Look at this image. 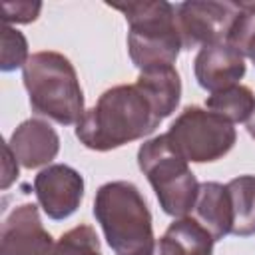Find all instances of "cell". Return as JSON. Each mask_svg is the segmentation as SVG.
I'll return each instance as SVG.
<instances>
[{
	"label": "cell",
	"instance_id": "obj_7",
	"mask_svg": "<svg viewBox=\"0 0 255 255\" xmlns=\"http://www.w3.org/2000/svg\"><path fill=\"white\" fill-rule=\"evenodd\" d=\"M239 14V2L189 0L175 6V24L181 48H203L215 42H227L229 30Z\"/></svg>",
	"mask_w": 255,
	"mask_h": 255
},
{
	"label": "cell",
	"instance_id": "obj_9",
	"mask_svg": "<svg viewBox=\"0 0 255 255\" xmlns=\"http://www.w3.org/2000/svg\"><path fill=\"white\" fill-rule=\"evenodd\" d=\"M52 235L44 229L38 205H16L4 219L0 231V255H50Z\"/></svg>",
	"mask_w": 255,
	"mask_h": 255
},
{
	"label": "cell",
	"instance_id": "obj_19",
	"mask_svg": "<svg viewBox=\"0 0 255 255\" xmlns=\"http://www.w3.org/2000/svg\"><path fill=\"white\" fill-rule=\"evenodd\" d=\"M2 50H0V70L2 72H14L18 68H24L30 54H28V40L22 32L16 28L2 24L0 32Z\"/></svg>",
	"mask_w": 255,
	"mask_h": 255
},
{
	"label": "cell",
	"instance_id": "obj_10",
	"mask_svg": "<svg viewBox=\"0 0 255 255\" xmlns=\"http://www.w3.org/2000/svg\"><path fill=\"white\" fill-rule=\"evenodd\" d=\"M245 58L227 42H215L197 50L193 74L197 84L209 94L237 86L245 76Z\"/></svg>",
	"mask_w": 255,
	"mask_h": 255
},
{
	"label": "cell",
	"instance_id": "obj_17",
	"mask_svg": "<svg viewBox=\"0 0 255 255\" xmlns=\"http://www.w3.org/2000/svg\"><path fill=\"white\" fill-rule=\"evenodd\" d=\"M227 44H231L243 58H249L255 66V4L239 2V14L229 30Z\"/></svg>",
	"mask_w": 255,
	"mask_h": 255
},
{
	"label": "cell",
	"instance_id": "obj_8",
	"mask_svg": "<svg viewBox=\"0 0 255 255\" xmlns=\"http://www.w3.org/2000/svg\"><path fill=\"white\" fill-rule=\"evenodd\" d=\"M34 193L50 219L64 221L78 211L84 199V177L72 165L52 163L34 177Z\"/></svg>",
	"mask_w": 255,
	"mask_h": 255
},
{
	"label": "cell",
	"instance_id": "obj_5",
	"mask_svg": "<svg viewBox=\"0 0 255 255\" xmlns=\"http://www.w3.org/2000/svg\"><path fill=\"white\" fill-rule=\"evenodd\" d=\"M137 167L155 191L163 213L179 219L193 209L199 181L185 161L169 143L165 133L145 139L137 149Z\"/></svg>",
	"mask_w": 255,
	"mask_h": 255
},
{
	"label": "cell",
	"instance_id": "obj_21",
	"mask_svg": "<svg viewBox=\"0 0 255 255\" xmlns=\"http://www.w3.org/2000/svg\"><path fill=\"white\" fill-rule=\"evenodd\" d=\"M18 177V161L8 145H4V177H2V189H8L10 183Z\"/></svg>",
	"mask_w": 255,
	"mask_h": 255
},
{
	"label": "cell",
	"instance_id": "obj_16",
	"mask_svg": "<svg viewBox=\"0 0 255 255\" xmlns=\"http://www.w3.org/2000/svg\"><path fill=\"white\" fill-rule=\"evenodd\" d=\"M205 108L225 118L231 124H241V122L247 124V120L255 112V96L247 86L237 84L227 90L211 94L205 102Z\"/></svg>",
	"mask_w": 255,
	"mask_h": 255
},
{
	"label": "cell",
	"instance_id": "obj_3",
	"mask_svg": "<svg viewBox=\"0 0 255 255\" xmlns=\"http://www.w3.org/2000/svg\"><path fill=\"white\" fill-rule=\"evenodd\" d=\"M24 88L32 110L60 126L78 124L84 110V92L74 64L60 52L42 50L22 68Z\"/></svg>",
	"mask_w": 255,
	"mask_h": 255
},
{
	"label": "cell",
	"instance_id": "obj_14",
	"mask_svg": "<svg viewBox=\"0 0 255 255\" xmlns=\"http://www.w3.org/2000/svg\"><path fill=\"white\" fill-rule=\"evenodd\" d=\"M135 82L153 100V104L161 112L163 120L167 116H171L175 112V108L179 106V100H181V78H179V72L173 66L143 70V72H139Z\"/></svg>",
	"mask_w": 255,
	"mask_h": 255
},
{
	"label": "cell",
	"instance_id": "obj_13",
	"mask_svg": "<svg viewBox=\"0 0 255 255\" xmlns=\"http://www.w3.org/2000/svg\"><path fill=\"white\" fill-rule=\"evenodd\" d=\"M213 243L215 239L197 219L179 217L155 241L151 255H213Z\"/></svg>",
	"mask_w": 255,
	"mask_h": 255
},
{
	"label": "cell",
	"instance_id": "obj_22",
	"mask_svg": "<svg viewBox=\"0 0 255 255\" xmlns=\"http://www.w3.org/2000/svg\"><path fill=\"white\" fill-rule=\"evenodd\" d=\"M247 131H249V135L255 139V112H253L251 118L247 120Z\"/></svg>",
	"mask_w": 255,
	"mask_h": 255
},
{
	"label": "cell",
	"instance_id": "obj_20",
	"mask_svg": "<svg viewBox=\"0 0 255 255\" xmlns=\"http://www.w3.org/2000/svg\"><path fill=\"white\" fill-rule=\"evenodd\" d=\"M42 2L30 0H16V2H2V24H30L40 16Z\"/></svg>",
	"mask_w": 255,
	"mask_h": 255
},
{
	"label": "cell",
	"instance_id": "obj_15",
	"mask_svg": "<svg viewBox=\"0 0 255 255\" xmlns=\"http://www.w3.org/2000/svg\"><path fill=\"white\" fill-rule=\"evenodd\" d=\"M231 213H233V227L231 235L235 237H251L255 235V175H239L225 183Z\"/></svg>",
	"mask_w": 255,
	"mask_h": 255
},
{
	"label": "cell",
	"instance_id": "obj_18",
	"mask_svg": "<svg viewBox=\"0 0 255 255\" xmlns=\"http://www.w3.org/2000/svg\"><path fill=\"white\" fill-rule=\"evenodd\" d=\"M50 255H102V245L94 227L80 223L62 233V237L54 243Z\"/></svg>",
	"mask_w": 255,
	"mask_h": 255
},
{
	"label": "cell",
	"instance_id": "obj_12",
	"mask_svg": "<svg viewBox=\"0 0 255 255\" xmlns=\"http://www.w3.org/2000/svg\"><path fill=\"white\" fill-rule=\"evenodd\" d=\"M193 219H197L215 241L231 235L233 213L227 187L219 181L199 183V191L193 203Z\"/></svg>",
	"mask_w": 255,
	"mask_h": 255
},
{
	"label": "cell",
	"instance_id": "obj_2",
	"mask_svg": "<svg viewBox=\"0 0 255 255\" xmlns=\"http://www.w3.org/2000/svg\"><path fill=\"white\" fill-rule=\"evenodd\" d=\"M94 217L116 255H151L155 247L151 213L131 181L118 179L100 185Z\"/></svg>",
	"mask_w": 255,
	"mask_h": 255
},
{
	"label": "cell",
	"instance_id": "obj_4",
	"mask_svg": "<svg viewBox=\"0 0 255 255\" xmlns=\"http://www.w3.org/2000/svg\"><path fill=\"white\" fill-rule=\"evenodd\" d=\"M126 16L128 54L131 64L143 72L173 66L181 48L175 24V6L165 0L108 4Z\"/></svg>",
	"mask_w": 255,
	"mask_h": 255
},
{
	"label": "cell",
	"instance_id": "obj_11",
	"mask_svg": "<svg viewBox=\"0 0 255 255\" xmlns=\"http://www.w3.org/2000/svg\"><path fill=\"white\" fill-rule=\"evenodd\" d=\"M6 145L22 167L36 169L50 165V161L58 155L60 135L46 120L30 118L12 131Z\"/></svg>",
	"mask_w": 255,
	"mask_h": 255
},
{
	"label": "cell",
	"instance_id": "obj_6",
	"mask_svg": "<svg viewBox=\"0 0 255 255\" xmlns=\"http://www.w3.org/2000/svg\"><path fill=\"white\" fill-rule=\"evenodd\" d=\"M173 149L191 163H211L231 151L237 131L231 122L199 106H187L165 131Z\"/></svg>",
	"mask_w": 255,
	"mask_h": 255
},
{
	"label": "cell",
	"instance_id": "obj_1",
	"mask_svg": "<svg viewBox=\"0 0 255 255\" xmlns=\"http://www.w3.org/2000/svg\"><path fill=\"white\" fill-rule=\"evenodd\" d=\"M163 122L161 112L137 84L106 90L76 124V137L94 151H112L149 135Z\"/></svg>",
	"mask_w": 255,
	"mask_h": 255
}]
</instances>
